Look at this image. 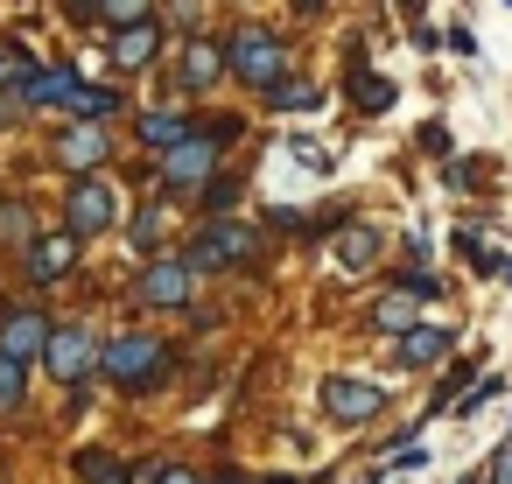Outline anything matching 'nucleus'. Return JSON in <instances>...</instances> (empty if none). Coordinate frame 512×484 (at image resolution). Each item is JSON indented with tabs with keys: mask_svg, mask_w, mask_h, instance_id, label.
Returning a JSON list of instances; mask_svg holds the SVG:
<instances>
[{
	"mask_svg": "<svg viewBox=\"0 0 512 484\" xmlns=\"http://www.w3.org/2000/svg\"><path fill=\"white\" fill-rule=\"evenodd\" d=\"M113 218H120V197H113V183H99V176H78V190H71V239H99Z\"/></svg>",
	"mask_w": 512,
	"mask_h": 484,
	"instance_id": "7ed1b4c3",
	"label": "nucleus"
},
{
	"mask_svg": "<svg viewBox=\"0 0 512 484\" xmlns=\"http://www.w3.org/2000/svg\"><path fill=\"white\" fill-rule=\"evenodd\" d=\"M211 162H218V141H211V134H197V141H176V148L162 155V176L183 190V183H204V176H211Z\"/></svg>",
	"mask_w": 512,
	"mask_h": 484,
	"instance_id": "6e6552de",
	"label": "nucleus"
},
{
	"mask_svg": "<svg viewBox=\"0 0 512 484\" xmlns=\"http://www.w3.org/2000/svg\"><path fill=\"white\" fill-rule=\"evenodd\" d=\"M351 99H358V106H365V113H386V106H393V85H386V78H372V71H365V85H358V78H351Z\"/></svg>",
	"mask_w": 512,
	"mask_h": 484,
	"instance_id": "4be33fe9",
	"label": "nucleus"
},
{
	"mask_svg": "<svg viewBox=\"0 0 512 484\" xmlns=\"http://www.w3.org/2000/svg\"><path fill=\"white\" fill-rule=\"evenodd\" d=\"M225 71L246 78V85H267V92H274V85L288 78V50H281L267 29H239L232 50H225Z\"/></svg>",
	"mask_w": 512,
	"mask_h": 484,
	"instance_id": "f257e3e1",
	"label": "nucleus"
},
{
	"mask_svg": "<svg viewBox=\"0 0 512 484\" xmlns=\"http://www.w3.org/2000/svg\"><path fill=\"white\" fill-rule=\"evenodd\" d=\"M92 8H99L113 29H134V22H148V0H92Z\"/></svg>",
	"mask_w": 512,
	"mask_h": 484,
	"instance_id": "412c9836",
	"label": "nucleus"
},
{
	"mask_svg": "<svg viewBox=\"0 0 512 484\" xmlns=\"http://www.w3.org/2000/svg\"><path fill=\"white\" fill-rule=\"evenodd\" d=\"M71 260H78V239L71 232L64 239H29V281H64Z\"/></svg>",
	"mask_w": 512,
	"mask_h": 484,
	"instance_id": "9b49d317",
	"label": "nucleus"
},
{
	"mask_svg": "<svg viewBox=\"0 0 512 484\" xmlns=\"http://www.w3.org/2000/svg\"><path fill=\"white\" fill-rule=\"evenodd\" d=\"M71 8H92V0H71Z\"/></svg>",
	"mask_w": 512,
	"mask_h": 484,
	"instance_id": "473e14b6",
	"label": "nucleus"
},
{
	"mask_svg": "<svg viewBox=\"0 0 512 484\" xmlns=\"http://www.w3.org/2000/svg\"><path fill=\"white\" fill-rule=\"evenodd\" d=\"M141 141H148V148H162V155H169V148H176V141H190V127H183V120H176V113H148V120H141Z\"/></svg>",
	"mask_w": 512,
	"mask_h": 484,
	"instance_id": "a211bd4d",
	"label": "nucleus"
},
{
	"mask_svg": "<svg viewBox=\"0 0 512 484\" xmlns=\"http://www.w3.org/2000/svg\"><path fill=\"white\" fill-rule=\"evenodd\" d=\"M218 484H246V477H239V470H218Z\"/></svg>",
	"mask_w": 512,
	"mask_h": 484,
	"instance_id": "7c9ffc66",
	"label": "nucleus"
},
{
	"mask_svg": "<svg viewBox=\"0 0 512 484\" xmlns=\"http://www.w3.org/2000/svg\"><path fill=\"white\" fill-rule=\"evenodd\" d=\"M43 358H50L57 379H85V372L99 365V344H92V330H50Z\"/></svg>",
	"mask_w": 512,
	"mask_h": 484,
	"instance_id": "0eeeda50",
	"label": "nucleus"
},
{
	"mask_svg": "<svg viewBox=\"0 0 512 484\" xmlns=\"http://www.w3.org/2000/svg\"><path fill=\"white\" fill-rule=\"evenodd\" d=\"M43 344H50V316L43 309H8L0 316V358L29 365V358H43Z\"/></svg>",
	"mask_w": 512,
	"mask_h": 484,
	"instance_id": "39448f33",
	"label": "nucleus"
},
{
	"mask_svg": "<svg viewBox=\"0 0 512 484\" xmlns=\"http://www.w3.org/2000/svg\"><path fill=\"white\" fill-rule=\"evenodd\" d=\"M372 260H379V232H372V225H351V232L337 239V267H351V274H365Z\"/></svg>",
	"mask_w": 512,
	"mask_h": 484,
	"instance_id": "2eb2a0df",
	"label": "nucleus"
},
{
	"mask_svg": "<svg viewBox=\"0 0 512 484\" xmlns=\"http://www.w3.org/2000/svg\"><path fill=\"white\" fill-rule=\"evenodd\" d=\"M274 106H281V113H316L323 92H316V85H274Z\"/></svg>",
	"mask_w": 512,
	"mask_h": 484,
	"instance_id": "5701e85b",
	"label": "nucleus"
},
{
	"mask_svg": "<svg viewBox=\"0 0 512 484\" xmlns=\"http://www.w3.org/2000/svg\"><path fill=\"white\" fill-rule=\"evenodd\" d=\"M190 274H197L190 260H155V267L141 274V302H148V309H183V302H190Z\"/></svg>",
	"mask_w": 512,
	"mask_h": 484,
	"instance_id": "423d86ee",
	"label": "nucleus"
},
{
	"mask_svg": "<svg viewBox=\"0 0 512 484\" xmlns=\"http://www.w3.org/2000/svg\"><path fill=\"white\" fill-rule=\"evenodd\" d=\"M218 71H225V50H218V43H183V57H176V85L204 92V85H218Z\"/></svg>",
	"mask_w": 512,
	"mask_h": 484,
	"instance_id": "9d476101",
	"label": "nucleus"
},
{
	"mask_svg": "<svg viewBox=\"0 0 512 484\" xmlns=\"http://www.w3.org/2000/svg\"><path fill=\"white\" fill-rule=\"evenodd\" d=\"M232 197H239V183H225V176H211V190H204V204H211V211H232Z\"/></svg>",
	"mask_w": 512,
	"mask_h": 484,
	"instance_id": "393cba45",
	"label": "nucleus"
},
{
	"mask_svg": "<svg viewBox=\"0 0 512 484\" xmlns=\"http://www.w3.org/2000/svg\"><path fill=\"white\" fill-rule=\"evenodd\" d=\"M148 484H197V477H190V470H176V463H155V470H148Z\"/></svg>",
	"mask_w": 512,
	"mask_h": 484,
	"instance_id": "cd10ccee",
	"label": "nucleus"
},
{
	"mask_svg": "<svg viewBox=\"0 0 512 484\" xmlns=\"http://www.w3.org/2000/svg\"><path fill=\"white\" fill-rule=\"evenodd\" d=\"M99 365H106L120 386H148V379L162 372V344H155V337H113V344L99 351Z\"/></svg>",
	"mask_w": 512,
	"mask_h": 484,
	"instance_id": "20e7f679",
	"label": "nucleus"
},
{
	"mask_svg": "<svg viewBox=\"0 0 512 484\" xmlns=\"http://www.w3.org/2000/svg\"><path fill=\"white\" fill-rule=\"evenodd\" d=\"M295 8H302V15H309V8H323V0H295Z\"/></svg>",
	"mask_w": 512,
	"mask_h": 484,
	"instance_id": "2f4dec72",
	"label": "nucleus"
},
{
	"mask_svg": "<svg viewBox=\"0 0 512 484\" xmlns=\"http://www.w3.org/2000/svg\"><path fill=\"white\" fill-rule=\"evenodd\" d=\"M421 148H428V155H442V148H449V127H442V120H428V127H421Z\"/></svg>",
	"mask_w": 512,
	"mask_h": 484,
	"instance_id": "a878e982",
	"label": "nucleus"
},
{
	"mask_svg": "<svg viewBox=\"0 0 512 484\" xmlns=\"http://www.w3.org/2000/svg\"><path fill=\"white\" fill-rule=\"evenodd\" d=\"M379 407H386V386H372V379H351V372L323 379V414H330V421L358 428V421H372Z\"/></svg>",
	"mask_w": 512,
	"mask_h": 484,
	"instance_id": "f03ea898",
	"label": "nucleus"
},
{
	"mask_svg": "<svg viewBox=\"0 0 512 484\" xmlns=\"http://www.w3.org/2000/svg\"><path fill=\"white\" fill-rule=\"evenodd\" d=\"M78 477H85V484H134V477H127V463H120V456H106V449H85V456H78Z\"/></svg>",
	"mask_w": 512,
	"mask_h": 484,
	"instance_id": "f3484780",
	"label": "nucleus"
},
{
	"mask_svg": "<svg viewBox=\"0 0 512 484\" xmlns=\"http://www.w3.org/2000/svg\"><path fill=\"white\" fill-rule=\"evenodd\" d=\"M57 162H64V169H99V162H106V134H99V127H71V134L57 141Z\"/></svg>",
	"mask_w": 512,
	"mask_h": 484,
	"instance_id": "ddd939ff",
	"label": "nucleus"
},
{
	"mask_svg": "<svg viewBox=\"0 0 512 484\" xmlns=\"http://www.w3.org/2000/svg\"><path fill=\"white\" fill-rule=\"evenodd\" d=\"M8 407H22V365L0 358V414H8Z\"/></svg>",
	"mask_w": 512,
	"mask_h": 484,
	"instance_id": "b1692460",
	"label": "nucleus"
},
{
	"mask_svg": "<svg viewBox=\"0 0 512 484\" xmlns=\"http://www.w3.org/2000/svg\"><path fill=\"white\" fill-rule=\"evenodd\" d=\"M505 8H512V0H505Z\"/></svg>",
	"mask_w": 512,
	"mask_h": 484,
	"instance_id": "72a5a7b5",
	"label": "nucleus"
},
{
	"mask_svg": "<svg viewBox=\"0 0 512 484\" xmlns=\"http://www.w3.org/2000/svg\"><path fill=\"white\" fill-rule=\"evenodd\" d=\"M155 50H162V22H134V29H120V36H113V64H127V71H134V64H148Z\"/></svg>",
	"mask_w": 512,
	"mask_h": 484,
	"instance_id": "f8f14e48",
	"label": "nucleus"
},
{
	"mask_svg": "<svg viewBox=\"0 0 512 484\" xmlns=\"http://www.w3.org/2000/svg\"><path fill=\"white\" fill-rule=\"evenodd\" d=\"M421 463H428V449L414 442V449H393V463H386V470H421Z\"/></svg>",
	"mask_w": 512,
	"mask_h": 484,
	"instance_id": "bb28decb",
	"label": "nucleus"
},
{
	"mask_svg": "<svg viewBox=\"0 0 512 484\" xmlns=\"http://www.w3.org/2000/svg\"><path fill=\"white\" fill-rule=\"evenodd\" d=\"M491 484H512V449H498V463H491Z\"/></svg>",
	"mask_w": 512,
	"mask_h": 484,
	"instance_id": "c756f323",
	"label": "nucleus"
},
{
	"mask_svg": "<svg viewBox=\"0 0 512 484\" xmlns=\"http://www.w3.org/2000/svg\"><path fill=\"white\" fill-rule=\"evenodd\" d=\"M414 316H421V302H414L407 288H393V295H379V302H372V323H379V330H400V337H407V330H414Z\"/></svg>",
	"mask_w": 512,
	"mask_h": 484,
	"instance_id": "dca6fc26",
	"label": "nucleus"
},
{
	"mask_svg": "<svg viewBox=\"0 0 512 484\" xmlns=\"http://www.w3.org/2000/svg\"><path fill=\"white\" fill-rule=\"evenodd\" d=\"M155 232H162V211H141V218H134V239H141V246H148V239H155Z\"/></svg>",
	"mask_w": 512,
	"mask_h": 484,
	"instance_id": "c85d7f7f",
	"label": "nucleus"
},
{
	"mask_svg": "<svg viewBox=\"0 0 512 484\" xmlns=\"http://www.w3.org/2000/svg\"><path fill=\"white\" fill-rule=\"evenodd\" d=\"M64 106H71V113H85V127H92V120H106L120 99H113V92H99V85H71V99H64Z\"/></svg>",
	"mask_w": 512,
	"mask_h": 484,
	"instance_id": "6ab92c4d",
	"label": "nucleus"
},
{
	"mask_svg": "<svg viewBox=\"0 0 512 484\" xmlns=\"http://www.w3.org/2000/svg\"><path fill=\"white\" fill-rule=\"evenodd\" d=\"M449 344H456L449 330H428V323H414V330L400 337V365H435V358H442Z\"/></svg>",
	"mask_w": 512,
	"mask_h": 484,
	"instance_id": "4468645a",
	"label": "nucleus"
},
{
	"mask_svg": "<svg viewBox=\"0 0 512 484\" xmlns=\"http://www.w3.org/2000/svg\"><path fill=\"white\" fill-rule=\"evenodd\" d=\"M246 253H253V232H246V225H204L190 267H232V260H246Z\"/></svg>",
	"mask_w": 512,
	"mask_h": 484,
	"instance_id": "1a4fd4ad",
	"label": "nucleus"
},
{
	"mask_svg": "<svg viewBox=\"0 0 512 484\" xmlns=\"http://www.w3.org/2000/svg\"><path fill=\"white\" fill-rule=\"evenodd\" d=\"M29 225H36V218H29V204H15V197L0 204V239H8V246H29Z\"/></svg>",
	"mask_w": 512,
	"mask_h": 484,
	"instance_id": "aec40b11",
	"label": "nucleus"
}]
</instances>
